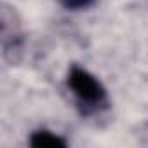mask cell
<instances>
[{
    "label": "cell",
    "instance_id": "obj_3",
    "mask_svg": "<svg viewBox=\"0 0 148 148\" xmlns=\"http://www.w3.org/2000/svg\"><path fill=\"white\" fill-rule=\"evenodd\" d=\"M92 0H63V4L66 7H71V9H79V7H87Z\"/></svg>",
    "mask_w": 148,
    "mask_h": 148
},
{
    "label": "cell",
    "instance_id": "obj_2",
    "mask_svg": "<svg viewBox=\"0 0 148 148\" xmlns=\"http://www.w3.org/2000/svg\"><path fill=\"white\" fill-rule=\"evenodd\" d=\"M30 143L33 146H42V148H52V146H64V141L52 134V132H45V131H38L32 136Z\"/></svg>",
    "mask_w": 148,
    "mask_h": 148
},
{
    "label": "cell",
    "instance_id": "obj_1",
    "mask_svg": "<svg viewBox=\"0 0 148 148\" xmlns=\"http://www.w3.org/2000/svg\"><path fill=\"white\" fill-rule=\"evenodd\" d=\"M68 86L73 89V92L82 101H87V103H98L105 98V91H103L101 84L91 73H87L86 70H80V68H73L70 71Z\"/></svg>",
    "mask_w": 148,
    "mask_h": 148
}]
</instances>
